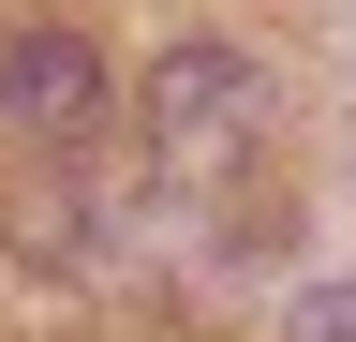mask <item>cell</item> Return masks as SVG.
<instances>
[{
    "label": "cell",
    "mask_w": 356,
    "mask_h": 342,
    "mask_svg": "<svg viewBox=\"0 0 356 342\" xmlns=\"http://www.w3.org/2000/svg\"><path fill=\"white\" fill-rule=\"evenodd\" d=\"M282 134V90H267V60L252 45H178L149 75V164L178 194H208V179H238V164Z\"/></svg>",
    "instance_id": "1"
},
{
    "label": "cell",
    "mask_w": 356,
    "mask_h": 342,
    "mask_svg": "<svg viewBox=\"0 0 356 342\" xmlns=\"http://www.w3.org/2000/svg\"><path fill=\"white\" fill-rule=\"evenodd\" d=\"M89 119H104V60H89L74 30H15V45H0V134L74 149Z\"/></svg>",
    "instance_id": "2"
},
{
    "label": "cell",
    "mask_w": 356,
    "mask_h": 342,
    "mask_svg": "<svg viewBox=\"0 0 356 342\" xmlns=\"http://www.w3.org/2000/svg\"><path fill=\"white\" fill-rule=\"evenodd\" d=\"M282 342H356V268H341V283H312V297H297V327H282Z\"/></svg>",
    "instance_id": "3"
}]
</instances>
